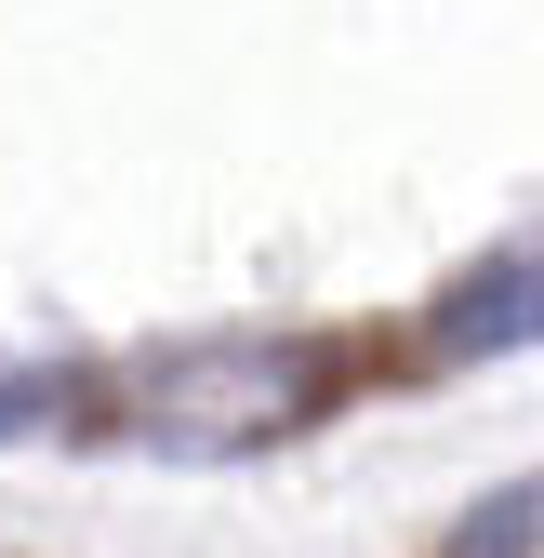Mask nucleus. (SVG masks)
Instances as JSON below:
<instances>
[{
  "mask_svg": "<svg viewBox=\"0 0 544 558\" xmlns=\"http://www.w3.org/2000/svg\"><path fill=\"white\" fill-rule=\"evenodd\" d=\"M452 345L465 360H492V345H544V253H505L452 293Z\"/></svg>",
  "mask_w": 544,
  "mask_h": 558,
  "instance_id": "2",
  "label": "nucleus"
},
{
  "mask_svg": "<svg viewBox=\"0 0 544 558\" xmlns=\"http://www.w3.org/2000/svg\"><path fill=\"white\" fill-rule=\"evenodd\" d=\"M66 412V386H40V373H0V439H27V426H53Z\"/></svg>",
  "mask_w": 544,
  "mask_h": 558,
  "instance_id": "4",
  "label": "nucleus"
},
{
  "mask_svg": "<svg viewBox=\"0 0 544 558\" xmlns=\"http://www.w3.org/2000/svg\"><path fill=\"white\" fill-rule=\"evenodd\" d=\"M452 558H544V478H518V493H492L479 519L452 532Z\"/></svg>",
  "mask_w": 544,
  "mask_h": 558,
  "instance_id": "3",
  "label": "nucleus"
},
{
  "mask_svg": "<svg viewBox=\"0 0 544 558\" xmlns=\"http://www.w3.org/2000/svg\"><path fill=\"white\" fill-rule=\"evenodd\" d=\"M319 399V360H252V345H186V360L147 386V426L160 452H239L265 426H293Z\"/></svg>",
  "mask_w": 544,
  "mask_h": 558,
  "instance_id": "1",
  "label": "nucleus"
}]
</instances>
